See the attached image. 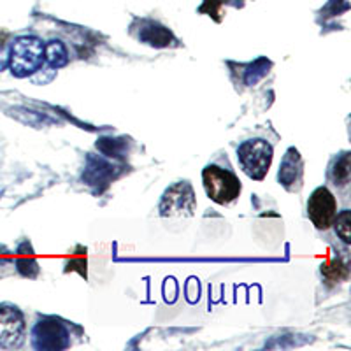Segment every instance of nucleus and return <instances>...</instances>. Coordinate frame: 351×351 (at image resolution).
<instances>
[{
	"instance_id": "ddd939ff",
	"label": "nucleus",
	"mask_w": 351,
	"mask_h": 351,
	"mask_svg": "<svg viewBox=\"0 0 351 351\" xmlns=\"http://www.w3.org/2000/svg\"><path fill=\"white\" fill-rule=\"evenodd\" d=\"M8 62H9V49L5 48L4 43H0V72L8 67Z\"/></svg>"
},
{
	"instance_id": "6e6552de",
	"label": "nucleus",
	"mask_w": 351,
	"mask_h": 351,
	"mask_svg": "<svg viewBox=\"0 0 351 351\" xmlns=\"http://www.w3.org/2000/svg\"><path fill=\"white\" fill-rule=\"evenodd\" d=\"M278 180L290 192L295 190V184L300 186V181H302V158H300L299 152L295 148H290L285 155L283 162L280 165V172H278Z\"/></svg>"
},
{
	"instance_id": "39448f33",
	"label": "nucleus",
	"mask_w": 351,
	"mask_h": 351,
	"mask_svg": "<svg viewBox=\"0 0 351 351\" xmlns=\"http://www.w3.org/2000/svg\"><path fill=\"white\" fill-rule=\"evenodd\" d=\"M337 215V200L327 186H318L307 200V216L318 230H328Z\"/></svg>"
},
{
	"instance_id": "1a4fd4ad",
	"label": "nucleus",
	"mask_w": 351,
	"mask_h": 351,
	"mask_svg": "<svg viewBox=\"0 0 351 351\" xmlns=\"http://www.w3.org/2000/svg\"><path fill=\"white\" fill-rule=\"evenodd\" d=\"M139 39L144 43L152 44V46H158V48H165L172 40V34L169 32L167 28L162 27L153 21H143L141 23V34Z\"/></svg>"
},
{
	"instance_id": "20e7f679",
	"label": "nucleus",
	"mask_w": 351,
	"mask_h": 351,
	"mask_svg": "<svg viewBox=\"0 0 351 351\" xmlns=\"http://www.w3.org/2000/svg\"><path fill=\"white\" fill-rule=\"evenodd\" d=\"M27 337V322L23 313L12 304H0V348L18 350Z\"/></svg>"
},
{
	"instance_id": "423d86ee",
	"label": "nucleus",
	"mask_w": 351,
	"mask_h": 351,
	"mask_svg": "<svg viewBox=\"0 0 351 351\" xmlns=\"http://www.w3.org/2000/svg\"><path fill=\"white\" fill-rule=\"evenodd\" d=\"M71 344L69 332L56 318H43L32 328V346L36 350H65Z\"/></svg>"
},
{
	"instance_id": "f8f14e48",
	"label": "nucleus",
	"mask_w": 351,
	"mask_h": 351,
	"mask_svg": "<svg viewBox=\"0 0 351 351\" xmlns=\"http://www.w3.org/2000/svg\"><path fill=\"white\" fill-rule=\"evenodd\" d=\"M332 227H334L335 234H337V237H339L344 244H350L351 243V211L350 209H343L341 213H337Z\"/></svg>"
},
{
	"instance_id": "f257e3e1",
	"label": "nucleus",
	"mask_w": 351,
	"mask_h": 351,
	"mask_svg": "<svg viewBox=\"0 0 351 351\" xmlns=\"http://www.w3.org/2000/svg\"><path fill=\"white\" fill-rule=\"evenodd\" d=\"M44 64V43L37 36H21L9 48L8 67L12 76L28 77L36 74Z\"/></svg>"
},
{
	"instance_id": "9d476101",
	"label": "nucleus",
	"mask_w": 351,
	"mask_h": 351,
	"mask_svg": "<svg viewBox=\"0 0 351 351\" xmlns=\"http://www.w3.org/2000/svg\"><path fill=\"white\" fill-rule=\"evenodd\" d=\"M44 62L51 69H60L69 64V51L62 40L53 39L44 44Z\"/></svg>"
},
{
	"instance_id": "7ed1b4c3",
	"label": "nucleus",
	"mask_w": 351,
	"mask_h": 351,
	"mask_svg": "<svg viewBox=\"0 0 351 351\" xmlns=\"http://www.w3.org/2000/svg\"><path fill=\"white\" fill-rule=\"evenodd\" d=\"M272 156H274L272 144L262 137L244 141L237 148V160H239L241 169L247 178L255 181H262L267 176Z\"/></svg>"
},
{
	"instance_id": "9b49d317",
	"label": "nucleus",
	"mask_w": 351,
	"mask_h": 351,
	"mask_svg": "<svg viewBox=\"0 0 351 351\" xmlns=\"http://www.w3.org/2000/svg\"><path fill=\"white\" fill-rule=\"evenodd\" d=\"M350 153H341V155L332 162L330 169H328V178H330L332 183H334L335 186L344 188L350 184Z\"/></svg>"
},
{
	"instance_id": "f03ea898",
	"label": "nucleus",
	"mask_w": 351,
	"mask_h": 351,
	"mask_svg": "<svg viewBox=\"0 0 351 351\" xmlns=\"http://www.w3.org/2000/svg\"><path fill=\"white\" fill-rule=\"evenodd\" d=\"M202 184L213 202L219 206H228L241 195V181L230 167H221L219 164H209L202 171Z\"/></svg>"
},
{
	"instance_id": "0eeeda50",
	"label": "nucleus",
	"mask_w": 351,
	"mask_h": 351,
	"mask_svg": "<svg viewBox=\"0 0 351 351\" xmlns=\"http://www.w3.org/2000/svg\"><path fill=\"white\" fill-rule=\"evenodd\" d=\"M195 209L192 186L184 181L171 186L162 197L160 202V215L162 216H190Z\"/></svg>"
}]
</instances>
